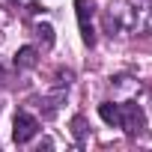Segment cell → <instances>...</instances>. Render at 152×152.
I'll list each match as a JSON object with an SVG mask.
<instances>
[{
	"label": "cell",
	"mask_w": 152,
	"mask_h": 152,
	"mask_svg": "<svg viewBox=\"0 0 152 152\" xmlns=\"http://www.w3.org/2000/svg\"><path fill=\"white\" fill-rule=\"evenodd\" d=\"M107 30L113 33H131L143 36L152 33V6L134 3V0H113L107 9Z\"/></svg>",
	"instance_id": "cell-1"
},
{
	"label": "cell",
	"mask_w": 152,
	"mask_h": 152,
	"mask_svg": "<svg viewBox=\"0 0 152 152\" xmlns=\"http://www.w3.org/2000/svg\"><path fill=\"white\" fill-rule=\"evenodd\" d=\"M75 12H78V27H81V39L87 48L96 45V27H93V15H96V6L93 0H75Z\"/></svg>",
	"instance_id": "cell-2"
},
{
	"label": "cell",
	"mask_w": 152,
	"mask_h": 152,
	"mask_svg": "<svg viewBox=\"0 0 152 152\" xmlns=\"http://www.w3.org/2000/svg\"><path fill=\"white\" fill-rule=\"evenodd\" d=\"M119 107H122V113H119V128H122L128 137H137V134L143 131V125H146V116H143L140 104H134V102H122Z\"/></svg>",
	"instance_id": "cell-3"
},
{
	"label": "cell",
	"mask_w": 152,
	"mask_h": 152,
	"mask_svg": "<svg viewBox=\"0 0 152 152\" xmlns=\"http://www.w3.org/2000/svg\"><path fill=\"white\" fill-rule=\"evenodd\" d=\"M36 134H39V119L27 110H18L15 119H12V140L15 143H30Z\"/></svg>",
	"instance_id": "cell-4"
},
{
	"label": "cell",
	"mask_w": 152,
	"mask_h": 152,
	"mask_svg": "<svg viewBox=\"0 0 152 152\" xmlns=\"http://www.w3.org/2000/svg\"><path fill=\"white\" fill-rule=\"evenodd\" d=\"M12 63H15V69H33V66L39 63V51H36L33 45H24V48L15 51Z\"/></svg>",
	"instance_id": "cell-5"
},
{
	"label": "cell",
	"mask_w": 152,
	"mask_h": 152,
	"mask_svg": "<svg viewBox=\"0 0 152 152\" xmlns=\"http://www.w3.org/2000/svg\"><path fill=\"white\" fill-rule=\"evenodd\" d=\"M119 113H122L119 102H102V104H99V116H102L107 125H116V128H119Z\"/></svg>",
	"instance_id": "cell-6"
},
{
	"label": "cell",
	"mask_w": 152,
	"mask_h": 152,
	"mask_svg": "<svg viewBox=\"0 0 152 152\" xmlns=\"http://www.w3.org/2000/svg\"><path fill=\"white\" fill-rule=\"evenodd\" d=\"M72 134H75L78 143H84V137H87V119L84 116H75L72 119Z\"/></svg>",
	"instance_id": "cell-7"
},
{
	"label": "cell",
	"mask_w": 152,
	"mask_h": 152,
	"mask_svg": "<svg viewBox=\"0 0 152 152\" xmlns=\"http://www.w3.org/2000/svg\"><path fill=\"white\" fill-rule=\"evenodd\" d=\"M36 36L45 42V48L54 45V27H51V24H36Z\"/></svg>",
	"instance_id": "cell-8"
},
{
	"label": "cell",
	"mask_w": 152,
	"mask_h": 152,
	"mask_svg": "<svg viewBox=\"0 0 152 152\" xmlns=\"http://www.w3.org/2000/svg\"><path fill=\"white\" fill-rule=\"evenodd\" d=\"M27 12H30V15H39V12H45V6H42V3H30Z\"/></svg>",
	"instance_id": "cell-9"
},
{
	"label": "cell",
	"mask_w": 152,
	"mask_h": 152,
	"mask_svg": "<svg viewBox=\"0 0 152 152\" xmlns=\"http://www.w3.org/2000/svg\"><path fill=\"white\" fill-rule=\"evenodd\" d=\"M3 21H6V15H3V12H0V24H3Z\"/></svg>",
	"instance_id": "cell-10"
},
{
	"label": "cell",
	"mask_w": 152,
	"mask_h": 152,
	"mask_svg": "<svg viewBox=\"0 0 152 152\" xmlns=\"http://www.w3.org/2000/svg\"><path fill=\"white\" fill-rule=\"evenodd\" d=\"M6 3H18V0H6Z\"/></svg>",
	"instance_id": "cell-11"
}]
</instances>
